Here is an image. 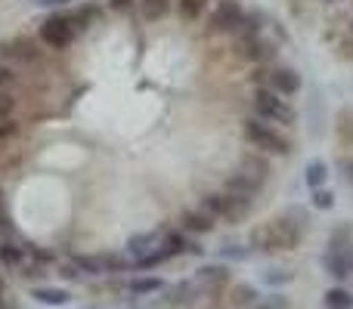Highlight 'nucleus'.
Returning <instances> with one entry per match:
<instances>
[{"label": "nucleus", "mask_w": 353, "mask_h": 309, "mask_svg": "<svg viewBox=\"0 0 353 309\" xmlns=\"http://www.w3.org/2000/svg\"><path fill=\"white\" fill-rule=\"evenodd\" d=\"M31 297H34L37 303H43V306H65L68 300H72V294H68L65 288H47V285H37L34 291H31Z\"/></svg>", "instance_id": "2eb2a0df"}, {"label": "nucleus", "mask_w": 353, "mask_h": 309, "mask_svg": "<svg viewBox=\"0 0 353 309\" xmlns=\"http://www.w3.org/2000/svg\"><path fill=\"white\" fill-rule=\"evenodd\" d=\"M220 257H226V260H248V257H251V248H242V244L226 242L223 248H220Z\"/></svg>", "instance_id": "bb28decb"}, {"label": "nucleus", "mask_w": 353, "mask_h": 309, "mask_svg": "<svg viewBox=\"0 0 353 309\" xmlns=\"http://www.w3.org/2000/svg\"><path fill=\"white\" fill-rule=\"evenodd\" d=\"M68 22L74 25V31H78V28H87V25L93 22V10H87V6H81V10L68 12Z\"/></svg>", "instance_id": "c756f323"}, {"label": "nucleus", "mask_w": 353, "mask_h": 309, "mask_svg": "<svg viewBox=\"0 0 353 309\" xmlns=\"http://www.w3.org/2000/svg\"><path fill=\"white\" fill-rule=\"evenodd\" d=\"M195 281L201 288H217V285H226L230 281V269L223 263H205V266L195 269Z\"/></svg>", "instance_id": "9b49d317"}, {"label": "nucleus", "mask_w": 353, "mask_h": 309, "mask_svg": "<svg viewBox=\"0 0 353 309\" xmlns=\"http://www.w3.org/2000/svg\"><path fill=\"white\" fill-rule=\"evenodd\" d=\"M236 173H242L245 180L263 186V182L270 180V173H273V167H270V161H267V155H263V152H248L242 158V164H239Z\"/></svg>", "instance_id": "0eeeda50"}, {"label": "nucleus", "mask_w": 353, "mask_h": 309, "mask_svg": "<svg viewBox=\"0 0 353 309\" xmlns=\"http://www.w3.org/2000/svg\"><path fill=\"white\" fill-rule=\"evenodd\" d=\"M134 6V0H109V10L112 12H128Z\"/></svg>", "instance_id": "e433bc0d"}, {"label": "nucleus", "mask_w": 353, "mask_h": 309, "mask_svg": "<svg viewBox=\"0 0 353 309\" xmlns=\"http://www.w3.org/2000/svg\"><path fill=\"white\" fill-rule=\"evenodd\" d=\"M201 211H205L208 217L220 220V217H223V195H217V192H208L205 198H201Z\"/></svg>", "instance_id": "a878e982"}, {"label": "nucleus", "mask_w": 353, "mask_h": 309, "mask_svg": "<svg viewBox=\"0 0 353 309\" xmlns=\"http://www.w3.org/2000/svg\"><path fill=\"white\" fill-rule=\"evenodd\" d=\"M171 12V0H140V16L146 22H159Z\"/></svg>", "instance_id": "aec40b11"}, {"label": "nucleus", "mask_w": 353, "mask_h": 309, "mask_svg": "<svg viewBox=\"0 0 353 309\" xmlns=\"http://www.w3.org/2000/svg\"><path fill=\"white\" fill-rule=\"evenodd\" d=\"M310 204L316 207V211H332V207H335V192L325 186L310 189Z\"/></svg>", "instance_id": "393cba45"}, {"label": "nucleus", "mask_w": 353, "mask_h": 309, "mask_svg": "<svg viewBox=\"0 0 353 309\" xmlns=\"http://www.w3.org/2000/svg\"><path fill=\"white\" fill-rule=\"evenodd\" d=\"M267 81H270V90L273 93H279V96H298L301 93V87H304V81H301V74L294 72L292 65H279V68H273V72L267 74Z\"/></svg>", "instance_id": "423d86ee"}, {"label": "nucleus", "mask_w": 353, "mask_h": 309, "mask_svg": "<svg viewBox=\"0 0 353 309\" xmlns=\"http://www.w3.org/2000/svg\"><path fill=\"white\" fill-rule=\"evenodd\" d=\"M72 263H74V269H78V273H87V275H105L103 257H99V254H93V257H87V254H74V257H72Z\"/></svg>", "instance_id": "412c9836"}, {"label": "nucleus", "mask_w": 353, "mask_h": 309, "mask_svg": "<svg viewBox=\"0 0 353 309\" xmlns=\"http://www.w3.org/2000/svg\"><path fill=\"white\" fill-rule=\"evenodd\" d=\"M304 182L307 189H319L329 182V164L323 161V158H313V161H307L304 167Z\"/></svg>", "instance_id": "f3484780"}, {"label": "nucleus", "mask_w": 353, "mask_h": 309, "mask_svg": "<svg viewBox=\"0 0 353 309\" xmlns=\"http://www.w3.org/2000/svg\"><path fill=\"white\" fill-rule=\"evenodd\" d=\"M257 300H261V291L254 285H245V281H239L230 291V306H236V309H251Z\"/></svg>", "instance_id": "dca6fc26"}, {"label": "nucleus", "mask_w": 353, "mask_h": 309, "mask_svg": "<svg viewBox=\"0 0 353 309\" xmlns=\"http://www.w3.org/2000/svg\"><path fill=\"white\" fill-rule=\"evenodd\" d=\"M292 279H294V273H288V269H270V273L263 275L267 285H288Z\"/></svg>", "instance_id": "2f4dec72"}, {"label": "nucleus", "mask_w": 353, "mask_h": 309, "mask_svg": "<svg viewBox=\"0 0 353 309\" xmlns=\"http://www.w3.org/2000/svg\"><path fill=\"white\" fill-rule=\"evenodd\" d=\"M251 309H288V297L285 294H270V297H261Z\"/></svg>", "instance_id": "cd10ccee"}, {"label": "nucleus", "mask_w": 353, "mask_h": 309, "mask_svg": "<svg viewBox=\"0 0 353 309\" xmlns=\"http://www.w3.org/2000/svg\"><path fill=\"white\" fill-rule=\"evenodd\" d=\"M22 248H16V244H10V242H3L0 244V260L6 263V266H12V263H22Z\"/></svg>", "instance_id": "c85d7f7f"}, {"label": "nucleus", "mask_w": 353, "mask_h": 309, "mask_svg": "<svg viewBox=\"0 0 353 309\" xmlns=\"http://www.w3.org/2000/svg\"><path fill=\"white\" fill-rule=\"evenodd\" d=\"M344 173H347V180L353 182V158H347V161H344Z\"/></svg>", "instance_id": "ea45409f"}, {"label": "nucleus", "mask_w": 353, "mask_h": 309, "mask_svg": "<svg viewBox=\"0 0 353 309\" xmlns=\"http://www.w3.org/2000/svg\"><path fill=\"white\" fill-rule=\"evenodd\" d=\"M329 251H335V254H353V226L344 223L338 226V229H332L329 235Z\"/></svg>", "instance_id": "a211bd4d"}, {"label": "nucleus", "mask_w": 353, "mask_h": 309, "mask_svg": "<svg viewBox=\"0 0 353 309\" xmlns=\"http://www.w3.org/2000/svg\"><path fill=\"white\" fill-rule=\"evenodd\" d=\"M338 134H341V140L353 142V111H341V124H338Z\"/></svg>", "instance_id": "473e14b6"}, {"label": "nucleus", "mask_w": 353, "mask_h": 309, "mask_svg": "<svg viewBox=\"0 0 353 309\" xmlns=\"http://www.w3.org/2000/svg\"><path fill=\"white\" fill-rule=\"evenodd\" d=\"M242 16H245V10L239 0H217L211 10V19H208V28L217 31V34H223V31H232V34H236Z\"/></svg>", "instance_id": "39448f33"}, {"label": "nucleus", "mask_w": 353, "mask_h": 309, "mask_svg": "<svg viewBox=\"0 0 353 309\" xmlns=\"http://www.w3.org/2000/svg\"><path fill=\"white\" fill-rule=\"evenodd\" d=\"M301 244V226L292 223L288 217H276L261 223L248 238L251 251H261V254H276V251H294Z\"/></svg>", "instance_id": "f257e3e1"}, {"label": "nucleus", "mask_w": 353, "mask_h": 309, "mask_svg": "<svg viewBox=\"0 0 353 309\" xmlns=\"http://www.w3.org/2000/svg\"><path fill=\"white\" fill-rule=\"evenodd\" d=\"M226 192H236V195H245V198H254V195L261 192V186H257V182H251V180H245L242 173H236V176H230V180H226Z\"/></svg>", "instance_id": "5701e85b"}, {"label": "nucleus", "mask_w": 353, "mask_h": 309, "mask_svg": "<svg viewBox=\"0 0 353 309\" xmlns=\"http://www.w3.org/2000/svg\"><path fill=\"white\" fill-rule=\"evenodd\" d=\"M254 118H261V121H276V124L298 121V115H294V109L288 105V99L273 93L270 87H257L254 90Z\"/></svg>", "instance_id": "7ed1b4c3"}, {"label": "nucleus", "mask_w": 353, "mask_h": 309, "mask_svg": "<svg viewBox=\"0 0 353 309\" xmlns=\"http://www.w3.org/2000/svg\"><path fill=\"white\" fill-rule=\"evenodd\" d=\"M12 78H16V74H12V68L0 62V90H6V84H12Z\"/></svg>", "instance_id": "c9c22d12"}, {"label": "nucleus", "mask_w": 353, "mask_h": 309, "mask_svg": "<svg viewBox=\"0 0 353 309\" xmlns=\"http://www.w3.org/2000/svg\"><path fill=\"white\" fill-rule=\"evenodd\" d=\"M323 303H325V309H353V294L344 291V288H329Z\"/></svg>", "instance_id": "4be33fe9"}, {"label": "nucleus", "mask_w": 353, "mask_h": 309, "mask_svg": "<svg viewBox=\"0 0 353 309\" xmlns=\"http://www.w3.org/2000/svg\"><path fill=\"white\" fill-rule=\"evenodd\" d=\"M183 229L189 232V235H208V232L214 229V217H208L205 211H186L183 213Z\"/></svg>", "instance_id": "4468645a"}, {"label": "nucleus", "mask_w": 353, "mask_h": 309, "mask_svg": "<svg viewBox=\"0 0 353 309\" xmlns=\"http://www.w3.org/2000/svg\"><path fill=\"white\" fill-rule=\"evenodd\" d=\"M174 294H176V297L171 300V306H189V303L195 300V297H192V294H195V291H192V285H186V281H183V285H176V288H174Z\"/></svg>", "instance_id": "7c9ffc66"}, {"label": "nucleus", "mask_w": 353, "mask_h": 309, "mask_svg": "<svg viewBox=\"0 0 353 309\" xmlns=\"http://www.w3.org/2000/svg\"><path fill=\"white\" fill-rule=\"evenodd\" d=\"M0 232H3V229H0ZM0 244H3V238H0Z\"/></svg>", "instance_id": "a19ab883"}, {"label": "nucleus", "mask_w": 353, "mask_h": 309, "mask_svg": "<svg viewBox=\"0 0 353 309\" xmlns=\"http://www.w3.org/2000/svg\"><path fill=\"white\" fill-rule=\"evenodd\" d=\"M186 254H195V257H201V254H205V248H201L199 242H189V238H186Z\"/></svg>", "instance_id": "4c0bfd02"}, {"label": "nucleus", "mask_w": 353, "mask_h": 309, "mask_svg": "<svg viewBox=\"0 0 353 309\" xmlns=\"http://www.w3.org/2000/svg\"><path fill=\"white\" fill-rule=\"evenodd\" d=\"M242 53L248 56L251 62H267V59H273V43H267L261 34H248V37H242Z\"/></svg>", "instance_id": "f8f14e48"}, {"label": "nucleus", "mask_w": 353, "mask_h": 309, "mask_svg": "<svg viewBox=\"0 0 353 309\" xmlns=\"http://www.w3.org/2000/svg\"><path fill=\"white\" fill-rule=\"evenodd\" d=\"M41 43L43 47H50V50H65V47H72V41H74V25L68 22V16H50L47 22L41 25Z\"/></svg>", "instance_id": "20e7f679"}, {"label": "nucleus", "mask_w": 353, "mask_h": 309, "mask_svg": "<svg viewBox=\"0 0 353 309\" xmlns=\"http://www.w3.org/2000/svg\"><path fill=\"white\" fill-rule=\"evenodd\" d=\"M323 266L332 279H347L353 273V254H335V251H329L323 257Z\"/></svg>", "instance_id": "ddd939ff"}, {"label": "nucleus", "mask_w": 353, "mask_h": 309, "mask_svg": "<svg viewBox=\"0 0 353 309\" xmlns=\"http://www.w3.org/2000/svg\"><path fill=\"white\" fill-rule=\"evenodd\" d=\"M208 0H176V12H180L183 22H195V19L205 12Z\"/></svg>", "instance_id": "b1692460"}, {"label": "nucleus", "mask_w": 353, "mask_h": 309, "mask_svg": "<svg viewBox=\"0 0 353 309\" xmlns=\"http://www.w3.org/2000/svg\"><path fill=\"white\" fill-rule=\"evenodd\" d=\"M16 136V124L6 118V121H0V142H6V140H12Z\"/></svg>", "instance_id": "f704fd0d"}, {"label": "nucleus", "mask_w": 353, "mask_h": 309, "mask_svg": "<svg viewBox=\"0 0 353 309\" xmlns=\"http://www.w3.org/2000/svg\"><path fill=\"white\" fill-rule=\"evenodd\" d=\"M242 134H245V140L263 155H292V142H288L279 130H273L270 124H263L261 118H254V115L245 118Z\"/></svg>", "instance_id": "f03ea898"}, {"label": "nucleus", "mask_w": 353, "mask_h": 309, "mask_svg": "<svg viewBox=\"0 0 353 309\" xmlns=\"http://www.w3.org/2000/svg\"><path fill=\"white\" fill-rule=\"evenodd\" d=\"M155 248H161V232H137V235L128 238V254L134 257V260L152 254Z\"/></svg>", "instance_id": "9d476101"}, {"label": "nucleus", "mask_w": 353, "mask_h": 309, "mask_svg": "<svg viewBox=\"0 0 353 309\" xmlns=\"http://www.w3.org/2000/svg\"><path fill=\"white\" fill-rule=\"evenodd\" d=\"M37 6H65V3H72V0H34Z\"/></svg>", "instance_id": "58836bf2"}, {"label": "nucleus", "mask_w": 353, "mask_h": 309, "mask_svg": "<svg viewBox=\"0 0 353 309\" xmlns=\"http://www.w3.org/2000/svg\"><path fill=\"white\" fill-rule=\"evenodd\" d=\"M223 195V217L226 223H242L245 217L251 213L254 207V198H245V195H236V192H220Z\"/></svg>", "instance_id": "6e6552de"}, {"label": "nucleus", "mask_w": 353, "mask_h": 309, "mask_svg": "<svg viewBox=\"0 0 353 309\" xmlns=\"http://www.w3.org/2000/svg\"><path fill=\"white\" fill-rule=\"evenodd\" d=\"M0 56H10L12 62H37L41 59V50L31 41H25V37H16V41L0 43Z\"/></svg>", "instance_id": "1a4fd4ad"}, {"label": "nucleus", "mask_w": 353, "mask_h": 309, "mask_svg": "<svg viewBox=\"0 0 353 309\" xmlns=\"http://www.w3.org/2000/svg\"><path fill=\"white\" fill-rule=\"evenodd\" d=\"M12 109H16V99H12L6 90H0V121H6V118L12 115Z\"/></svg>", "instance_id": "72a5a7b5"}, {"label": "nucleus", "mask_w": 353, "mask_h": 309, "mask_svg": "<svg viewBox=\"0 0 353 309\" xmlns=\"http://www.w3.org/2000/svg\"><path fill=\"white\" fill-rule=\"evenodd\" d=\"M161 288H165V281L155 279V275H137V279L128 281V291L134 297H149V294H159Z\"/></svg>", "instance_id": "6ab92c4d"}]
</instances>
